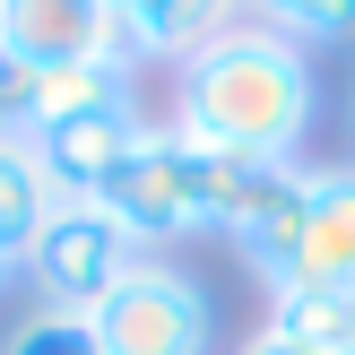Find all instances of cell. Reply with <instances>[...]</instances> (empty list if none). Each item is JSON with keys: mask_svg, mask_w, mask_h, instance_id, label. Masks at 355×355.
<instances>
[{"mask_svg": "<svg viewBox=\"0 0 355 355\" xmlns=\"http://www.w3.org/2000/svg\"><path fill=\"white\" fill-rule=\"evenodd\" d=\"M321 113V78L312 52L286 44L260 17H234L217 44H200L173 69V130L200 148H234V156H295Z\"/></svg>", "mask_w": 355, "mask_h": 355, "instance_id": "1", "label": "cell"}, {"mask_svg": "<svg viewBox=\"0 0 355 355\" xmlns=\"http://www.w3.org/2000/svg\"><path fill=\"white\" fill-rule=\"evenodd\" d=\"M104 208L121 217V234H130L139 252L217 234V225H208V148L182 139L173 121H165V130L148 121V139H139V156L121 165V182L104 191Z\"/></svg>", "mask_w": 355, "mask_h": 355, "instance_id": "2", "label": "cell"}, {"mask_svg": "<svg viewBox=\"0 0 355 355\" xmlns=\"http://www.w3.org/2000/svg\"><path fill=\"white\" fill-rule=\"evenodd\" d=\"M104 355H208L217 347V304L191 269L173 260H139L96 312H87Z\"/></svg>", "mask_w": 355, "mask_h": 355, "instance_id": "3", "label": "cell"}, {"mask_svg": "<svg viewBox=\"0 0 355 355\" xmlns=\"http://www.w3.org/2000/svg\"><path fill=\"white\" fill-rule=\"evenodd\" d=\"M139 260L148 252L121 234V217L104 200H61L52 225L35 234V252H26V277H35V295H44V312H78L87 321Z\"/></svg>", "mask_w": 355, "mask_h": 355, "instance_id": "4", "label": "cell"}, {"mask_svg": "<svg viewBox=\"0 0 355 355\" xmlns=\"http://www.w3.org/2000/svg\"><path fill=\"white\" fill-rule=\"evenodd\" d=\"M0 52L26 69L61 61H130L113 35V0H0Z\"/></svg>", "mask_w": 355, "mask_h": 355, "instance_id": "5", "label": "cell"}, {"mask_svg": "<svg viewBox=\"0 0 355 355\" xmlns=\"http://www.w3.org/2000/svg\"><path fill=\"white\" fill-rule=\"evenodd\" d=\"M139 139H148V121H139V104H130V113H87V121L44 130L35 156H44V173H52L61 200H104V191L121 182V165L139 156Z\"/></svg>", "mask_w": 355, "mask_h": 355, "instance_id": "6", "label": "cell"}, {"mask_svg": "<svg viewBox=\"0 0 355 355\" xmlns=\"http://www.w3.org/2000/svg\"><path fill=\"white\" fill-rule=\"evenodd\" d=\"M304 286H355V165H304V243L295 269Z\"/></svg>", "mask_w": 355, "mask_h": 355, "instance_id": "7", "label": "cell"}, {"mask_svg": "<svg viewBox=\"0 0 355 355\" xmlns=\"http://www.w3.org/2000/svg\"><path fill=\"white\" fill-rule=\"evenodd\" d=\"M234 0H113V35H121V52H130V69L139 61H173L182 69L200 44H217L225 26H234Z\"/></svg>", "mask_w": 355, "mask_h": 355, "instance_id": "8", "label": "cell"}, {"mask_svg": "<svg viewBox=\"0 0 355 355\" xmlns=\"http://www.w3.org/2000/svg\"><path fill=\"white\" fill-rule=\"evenodd\" d=\"M87 113H130V61H61V69H35V78H26V121H17V130L44 139V130L87 121Z\"/></svg>", "mask_w": 355, "mask_h": 355, "instance_id": "9", "label": "cell"}, {"mask_svg": "<svg viewBox=\"0 0 355 355\" xmlns=\"http://www.w3.org/2000/svg\"><path fill=\"white\" fill-rule=\"evenodd\" d=\"M52 208H61V191H52L35 139L0 130V260H9V269H26V252H35V234L52 225Z\"/></svg>", "mask_w": 355, "mask_h": 355, "instance_id": "10", "label": "cell"}, {"mask_svg": "<svg viewBox=\"0 0 355 355\" xmlns=\"http://www.w3.org/2000/svg\"><path fill=\"white\" fill-rule=\"evenodd\" d=\"M243 252V269L260 277V286H286V269H295V243H304V165H286L277 173V191L252 208V217L225 234Z\"/></svg>", "mask_w": 355, "mask_h": 355, "instance_id": "11", "label": "cell"}, {"mask_svg": "<svg viewBox=\"0 0 355 355\" xmlns=\"http://www.w3.org/2000/svg\"><path fill=\"white\" fill-rule=\"evenodd\" d=\"M269 338H286L304 355H355V312H347L338 286L286 277V286H269Z\"/></svg>", "mask_w": 355, "mask_h": 355, "instance_id": "12", "label": "cell"}, {"mask_svg": "<svg viewBox=\"0 0 355 355\" xmlns=\"http://www.w3.org/2000/svg\"><path fill=\"white\" fill-rule=\"evenodd\" d=\"M260 26H277L286 44L321 52V44H347L355 35V0H260Z\"/></svg>", "mask_w": 355, "mask_h": 355, "instance_id": "13", "label": "cell"}, {"mask_svg": "<svg viewBox=\"0 0 355 355\" xmlns=\"http://www.w3.org/2000/svg\"><path fill=\"white\" fill-rule=\"evenodd\" d=\"M0 355H104V347H96V329H87L78 312H35V321L9 329Z\"/></svg>", "mask_w": 355, "mask_h": 355, "instance_id": "14", "label": "cell"}, {"mask_svg": "<svg viewBox=\"0 0 355 355\" xmlns=\"http://www.w3.org/2000/svg\"><path fill=\"white\" fill-rule=\"evenodd\" d=\"M243 355H304V347H286V338H269V329H260V338H243Z\"/></svg>", "mask_w": 355, "mask_h": 355, "instance_id": "15", "label": "cell"}, {"mask_svg": "<svg viewBox=\"0 0 355 355\" xmlns=\"http://www.w3.org/2000/svg\"><path fill=\"white\" fill-rule=\"evenodd\" d=\"M234 9H243V17H260V0H234Z\"/></svg>", "mask_w": 355, "mask_h": 355, "instance_id": "16", "label": "cell"}, {"mask_svg": "<svg viewBox=\"0 0 355 355\" xmlns=\"http://www.w3.org/2000/svg\"><path fill=\"white\" fill-rule=\"evenodd\" d=\"M9 277H17V269H9V260H0V286H9Z\"/></svg>", "mask_w": 355, "mask_h": 355, "instance_id": "17", "label": "cell"}, {"mask_svg": "<svg viewBox=\"0 0 355 355\" xmlns=\"http://www.w3.org/2000/svg\"><path fill=\"white\" fill-rule=\"evenodd\" d=\"M347 312H355V286H347Z\"/></svg>", "mask_w": 355, "mask_h": 355, "instance_id": "18", "label": "cell"}]
</instances>
